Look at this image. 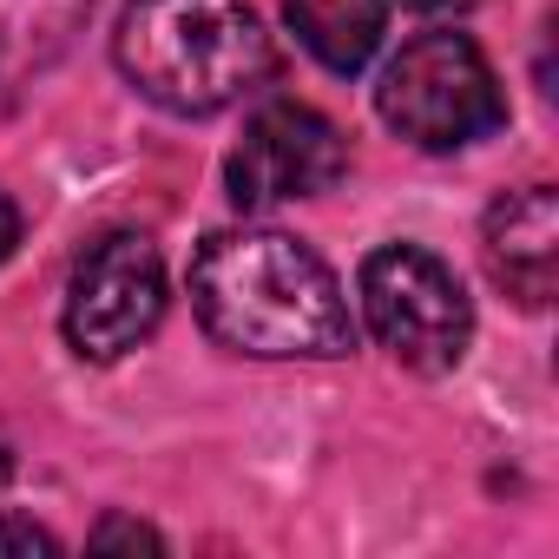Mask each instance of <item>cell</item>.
I'll list each match as a JSON object with an SVG mask.
<instances>
[{
	"mask_svg": "<svg viewBox=\"0 0 559 559\" xmlns=\"http://www.w3.org/2000/svg\"><path fill=\"white\" fill-rule=\"evenodd\" d=\"M93 546H99V552H106V546H152V552H158L165 539H158L152 526H139V520H106V526L93 533Z\"/></svg>",
	"mask_w": 559,
	"mask_h": 559,
	"instance_id": "obj_11",
	"label": "cell"
},
{
	"mask_svg": "<svg viewBox=\"0 0 559 559\" xmlns=\"http://www.w3.org/2000/svg\"><path fill=\"white\" fill-rule=\"evenodd\" d=\"M86 14L93 0H0V99L53 73L73 53Z\"/></svg>",
	"mask_w": 559,
	"mask_h": 559,
	"instance_id": "obj_8",
	"label": "cell"
},
{
	"mask_svg": "<svg viewBox=\"0 0 559 559\" xmlns=\"http://www.w3.org/2000/svg\"><path fill=\"white\" fill-rule=\"evenodd\" d=\"M14 243H21V204H14L8 191H0V263L14 257Z\"/></svg>",
	"mask_w": 559,
	"mask_h": 559,
	"instance_id": "obj_12",
	"label": "cell"
},
{
	"mask_svg": "<svg viewBox=\"0 0 559 559\" xmlns=\"http://www.w3.org/2000/svg\"><path fill=\"white\" fill-rule=\"evenodd\" d=\"M165 317V257L152 237L139 230H112L99 237L80 270H73V284H67V343L73 356L86 362H119L126 349H139Z\"/></svg>",
	"mask_w": 559,
	"mask_h": 559,
	"instance_id": "obj_5",
	"label": "cell"
},
{
	"mask_svg": "<svg viewBox=\"0 0 559 559\" xmlns=\"http://www.w3.org/2000/svg\"><path fill=\"white\" fill-rule=\"evenodd\" d=\"M8 474H14V461H8V448H0V480H8Z\"/></svg>",
	"mask_w": 559,
	"mask_h": 559,
	"instance_id": "obj_14",
	"label": "cell"
},
{
	"mask_svg": "<svg viewBox=\"0 0 559 559\" xmlns=\"http://www.w3.org/2000/svg\"><path fill=\"white\" fill-rule=\"evenodd\" d=\"M112 60L139 99L178 119H211L263 86L270 34L250 0H132Z\"/></svg>",
	"mask_w": 559,
	"mask_h": 559,
	"instance_id": "obj_2",
	"label": "cell"
},
{
	"mask_svg": "<svg viewBox=\"0 0 559 559\" xmlns=\"http://www.w3.org/2000/svg\"><path fill=\"white\" fill-rule=\"evenodd\" d=\"M290 34L330 73H362L389 34V0H284Z\"/></svg>",
	"mask_w": 559,
	"mask_h": 559,
	"instance_id": "obj_9",
	"label": "cell"
},
{
	"mask_svg": "<svg viewBox=\"0 0 559 559\" xmlns=\"http://www.w3.org/2000/svg\"><path fill=\"white\" fill-rule=\"evenodd\" d=\"M382 119L421 152H461L507 119V93L467 34H415L376 86Z\"/></svg>",
	"mask_w": 559,
	"mask_h": 559,
	"instance_id": "obj_4",
	"label": "cell"
},
{
	"mask_svg": "<svg viewBox=\"0 0 559 559\" xmlns=\"http://www.w3.org/2000/svg\"><path fill=\"white\" fill-rule=\"evenodd\" d=\"M191 310L211 343L250 362H336L356 349V317L336 270L290 230H211L191 257Z\"/></svg>",
	"mask_w": 559,
	"mask_h": 559,
	"instance_id": "obj_1",
	"label": "cell"
},
{
	"mask_svg": "<svg viewBox=\"0 0 559 559\" xmlns=\"http://www.w3.org/2000/svg\"><path fill=\"white\" fill-rule=\"evenodd\" d=\"M389 8H408V14H421V21H441V14L474 8V0H389Z\"/></svg>",
	"mask_w": 559,
	"mask_h": 559,
	"instance_id": "obj_13",
	"label": "cell"
},
{
	"mask_svg": "<svg viewBox=\"0 0 559 559\" xmlns=\"http://www.w3.org/2000/svg\"><path fill=\"white\" fill-rule=\"evenodd\" d=\"M356 297L369 336L415 376H448L461 369L474 343V304L461 290V276L421 250V243H382L356 270Z\"/></svg>",
	"mask_w": 559,
	"mask_h": 559,
	"instance_id": "obj_3",
	"label": "cell"
},
{
	"mask_svg": "<svg viewBox=\"0 0 559 559\" xmlns=\"http://www.w3.org/2000/svg\"><path fill=\"white\" fill-rule=\"evenodd\" d=\"M343 171H349V139L336 132V119L297 99L250 112L243 139L224 158V185L237 211H276L297 198H323Z\"/></svg>",
	"mask_w": 559,
	"mask_h": 559,
	"instance_id": "obj_6",
	"label": "cell"
},
{
	"mask_svg": "<svg viewBox=\"0 0 559 559\" xmlns=\"http://www.w3.org/2000/svg\"><path fill=\"white\" fill-rule=\"evenodd\" d=\"M480 257H487V276L513 304L546 310L552 284H559V198H552V185L507 191L480 224Z\"/></svg>",
	"mask_w": 559,
	"mask_h": 559,
	"instance_id": "obj_7",
	"label": "cell"
},
{
	"mask_svg": "<svg viewBox=\"0 0 559 559\" xmlns=\"http://www.w3.org/2000/svg\"><path fill=\"white\" fill-rule=\"evenodd\" d=\"M0 552H60V539L21 513H0Z\"/></svg>",
	"mask_w": 559,
	"mask_h": 559,
	"instance_id": "obj_10",
	"label": "cell"
}]
</instances>
